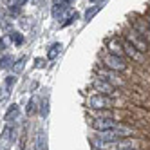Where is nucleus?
<instances>
[{
  "label": "nucleus",
  "instance_id": "nucleus-1",
  "mask_svg": "<svg viewBox=\"0 0 150 150\" xmlns=\"http://www.w3.org/2000/svg\"><path fill=\"white\" fill-rule=\"evenodd\" d=\"M114 105V100L110 96H105V94H94L92 98L89 100V107L94 110H103V109H110Z\"/></svg>",
  "mask_w": 150,
  "mask_h": 150
},
{
  "label": "nucleus",
  "instance_id": "nucleus-2",
  "mask_svg": "<svg viewBox=\"0 0 150 150\" xmlns=\"http://www.w3.org/2000/svg\"><path fill=\"white\" fill-rule=\"evenodd\" d=\"M92 128L94 130H100V132H107V130H114V128L120 127L116 120L112 117H98V120H92Z\"/></svg>",
  "mask_w": 150,
  "mask_h": 150
},
{
  "label": "nucleus",
  "instance_id": "nucleus-3",
  "mask_svg": "<svg viewBox=\"0 0 150 150\" xmlns=\"http://www.w3.org/2000/svg\"><path fill=\"white\" fill-rule=\"evenodd\" d=\"M105 65L109 67V69H112V71H117V72H123V71H127V67H128V63L121 58V56H114V54H109L105 58Z\"/></svg>",
  "mask_w": 150,
  "mask_h": 150
},
{
  "label": "nucleus",
  "instance_id": "nucleus-4",
  "mask_svg": "<svg viewBox=\"0 0 150 150\" xmlns=\"http://www.w3.org/2000/svg\"><path fill=\"white\" fill-rule=\"evenodd\" d=\"M94 89L98 92H101V94H105V96H109V94L114 92V85H110L109 81H105V80H96L94 81Z\"/></svg>",
  "mask_w": 150,
  "mask_h": 150
},
{
  "label": "nucleus",
  "instance_id": "nucleus-5",
  "mask_svg": "<svg viewBox=\"0 0 150 150\" xmlns=\"http://www.w3.org/2000/svg\"><path fill=\"white\" fill-rule=\"evenodd\" d=\"M71 13H69V6L67 4H63V2H56L54 4V7H52V16H54V18H63V16H69Z\"/></svg>",
  "mask_w": 150,
  "mask_h": 150
},
{
  "label": "nucleus",
  "instance_id": "nucleus-6",
  "mask_svg": "<svg viewBox=\"0 0 150 150\" xmlns=\"http://www.w3.org/2000/svg\"><path fill=\"white\" fill-rule=\"evenodd\" d=\"M121 45H123V52H128V56H132L134 60H141V52H139L128 40H121Z\"/></svg>",
  "mask_w": 150,
  "mask_h": 150
},
{
  "label": "nucleus",
  "instance_id": "nucleus-7",
  "mask_svg": "<svg viewBox=\"0 0 150 150\" xmlns=\"http://www.w3.org/2000/svg\"><path fill=\"white\" fill-rule=\"evenodd\" d=\"M109 49H110V54L114 56H121L123 58V45H121V40H110L109 42Z\"/></svg>",
  "mask_w": 150,
  "mask_h": 150
},
{
  "label": "nucleus",
  "instance_id": "nucleus-8",
  "mask_svg": "<svg viewBox=\"0 0 150 150\" xmlns=\"http://www.w3.org/2000/svg\"><path fill=\"white\" fill-rule=\"evenodd\" d=\"M18 114H20V107H18V105H11V107H9V110L6 112L4 120H6L7 123H11L15 117H18Z\"/></svg>",
  "mask_w": 150,
  "mask_h": 150
},
{
  "label": "nucleus",
  "instance_id": "nucleus-9",
  "mask_svg": "<svg viewBox=\"0 0 150 150\" xmlns=\"http://www.w3.org/2000/svg\"><path fill=\"white\" fill-rule=\"evenodd\" d=\"M13 63H15V58L11 54H6V56L0 58V69H11Z\"/></svg>",
  "mask_w": 150,
  "mask_h": 150
},
{
  "label": "nucleus",
  "instance_id": "nucleus-10",
  "mask_svg": "<svg viewBox=\"0 0 150 150\" xmlns=\"http://www.w3.org/2000/svg\"><path fill=\"white\" fill-rule=\"evenodd\" d=\"M60 51H62V44H52L47 51V58L49 60H54L58 54H60Z\"/></svg>",
  "mask_w": 150,
  "mask_h": 150
},
{
  "label": "nucleus",
  "instance_id": "nucleus-11",
  "mask_svg": "<svg viewBox=\"0 0 150 150\" xmlns=\"http://www.w3.org/2000/svg\"><path fill=\"white\" fill-rule=\"evenodd\" d=\"M13 134H15V130H13V127H11V125H7V127L4 128V132H2V137L6 139L7 143H11L13 139H15V136H13Z\"/></svg>",
  "mask_w": 150,
  "mask_h": 150
},
{
  "label": "nucleus",
  "instance_id": "nucleus-12",
  "mask_svg": "<svg viewBox=\"0 0 150 150\" xmlns=\"http://www.w3.org/2000/svg\"><path fill=\"white\" fill-rule=\"evenodd\" d=\"M9 36V40L13 42V44H16V45H22L24 44V36H22V33H18V31H13L11 35H7Z\"/></svg>",
  "mask_w": 150,
  "mask_h": 150
},
{
  "label": "nucleus",
  "instance_id": "nucleus-13",
  "mask_svg": "<svg viewBox=\"0 0 150 150\" xmlns=\"http://www.w3.org/2000/svg\"><path fill=\"white\" fill-rule=\"evenodd\" d=\"M100 6H92V7H89L87 9V11H85V20H87V22H89V20H92L94 16H96V13H98L100 11Z\"/></svg>",
  "mask_w": 150,
  "mask_h": 150
},
{
  "label": "nucleus",
  "instance_id": "nucleus-14",
  "mask_svg": "<svg viewBox=\"0 0 150 150\" xmlns=\"http://www.w3.org/2000/svg\"><path fill=\"white\" fill-rule=\"evenodd\" d=\"M24 65H25V56L18 58V62H15V63H13V71H15L16 74H20V72L24 71Z\"/></svg>",
  "mask_w": 150,
  "mask_h": 150
},
{
  "label": "nucleus",
  "instance_id": "nucleus-15",
  "mask_svg": "<svg viewBox=\"0 0 150 150\" xmlns=\"http://www.w3.org/2000/svg\"><path fill=\"white\" fill-rule=\"evenodd\" d=\"M9 94H11V91H9L6 85H4V87H0V105H4L9 100Z\"/></svg>",
  "mask_w": 150,
  "mask_h": 150
},
{
  "label": "nucleus",
  "instance_id": "nucleus-16",
  "mask_svg": "<svg viewBox=\"0 0 150 150\" xmlns=\"http://www.w3.org/2000/svg\"><path fill=\"white\" fill-rule=\"evenodd\" d=\"M25 112H27L29 116L36 112V101H35V98H31V100L27 101V109H25Z\"/></svg>",
  "mask_w": 150,
  "mask_h": 150
},
{
  "label": "nucleus",
  "instance_id": "nucleus-17",
  "mask_svg": "<svg viewBox=\"0 0 150 150\" xmlns=\"http://www.w3.org/2000/svg\"><path fill=\"white\" fill-rule=\"evenodd\" d=\"M40 114L44 116V117H45V116L49 114V101H47V100H44V103H42V109H40Z\"/></svg>",
  "mask_w": 150,
  "mask_h": 150
},
{
  "label": "nucleus",
  "instance_id": "nucleus-18",
  "mask_svg": "<svg viewBox=\"0 0 150 150\" xmlns=\"http://www.w3.org/2000/svg\"><path fill=\"white\" fill-rule=\"evenodd\" d=\"M15 81H16L15 76H7V78H6V87L11 91V89H13V85H15Z\"/></svg>",
  "mask_w": 150,
  "mask_h": 150
},
{
  "label": "nucleus",
  "instance_id": "nucleus-19",
  "mask_svg": "<svg viewBox=\"0 0 150 150\" xmlns=\"http://www.w3.org/2000/svg\"><path fill=\"white\" fill-rule=\"evenodd\" d=\"M7 44H9V36H4L2 40H0V51H4L7 47Z\"/></svg>",
  "mask_w": 150,
  "mask_h": 150
},
{
  "label": "nucleus",
  "instance_id": "nucleus-20",
  "mask_svg": "<svg viewBox=\"0 0 150 150\" xmlns=\"http://www.w3.org/2000/svg\"><path fill=\"white\" fill-rule=\"evenodd\" d=\"M36 67H44V60H42V58L36 60Z\"/></svg>",
  "mask_w": 150,
  "mask_h": 150
},
{
  "label": "nucleus",
  "instance_id": "nucleus-21",
  "mask_svg": "<svg viewBox=\"0 0 150 150\" xmlns=\"http://www.w3.org/2000/svg\"><path fill=\"white\" fill-rule=\"evenodd\" d=\"M62 2H63V4H67V6H69V4H72V2H74V0H62Z\"/></svg>",
  "mask_w": 150,
  "mask_h": 150
},
{
  "label": "nucleus",
  "instance_id": "nucleus-22",
  "mask_svg": "<svg viewBox=\"0 0 150 150\" xmlns=\"http://www.w3.org/2000/svg\"><path fill=\"white\" fill-rule=\"evenodd\" d=\"M91 2H96V0H91Z\"/></svg>",
  "mask_w": 150,
  "mask_h": 150
},
{
  "label": "nucleus",
  "instance_id": "nucleus-23",
  "mask_svg": "<svg viewBox=\"0 0 150 150\" xmlns=\"http://www.w3.org/2000/svg\"><path fill=\"white\" fill-rule=\"evenodd\" d=\"M56 2H58V0H56Z\"/></svg>",
  "mask_w": 150,
  "mask_h": 150
}]
</instances>
